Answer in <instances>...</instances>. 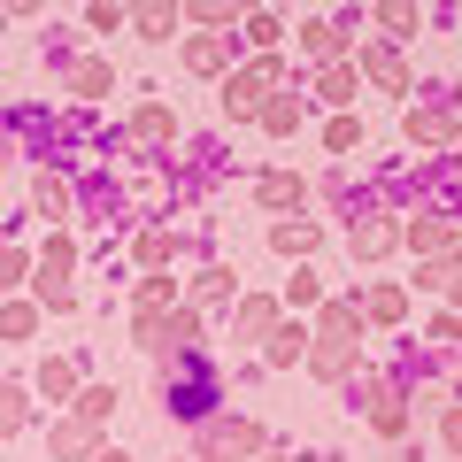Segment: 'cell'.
Returning <instances> with one entry per match:
<instances>
[{"instance_id": "cell-1", "label": "cell", "mask_w": 462, "mask_h": 462, "mask_svg": "<svg viewBox=\"0 0 462 462\" xmlns=\"http://www.w3.org/2000/svg\"><path fill=\"white\" fill-rule=\"evenodd\" d=\"M154 385H162L170 416L178 424H200V416L224 401V370H216L208 346H178V355H154Z\"/></svg>"}, {"instance_id": "cell-2", "label": "cell", "mask_w": 462, "mask_h": 462, "mask_svg": "<svg viewBox=\"0 0 462 462\" xmlns=\"http://www.w3.org/2000/svg\"><path fill=\"white\" fill-rule=\"evenodd\" d=\"M270 85H285V54H254V62H231L224 69V124H254L270 100Z\"/></svg>"}, {"instance_id": "cell-3", "label": "cell", "mask_w": 462, "mask_h": 462, "mask_svg": "<svg viewBox=\"0 0 462 462\" xmlns=\"http://www.w3.org/2000/svg\"><path fill=\"white\" fill-rule=\"evenodd\" d=\"M409 147L416 154H447L462 139V108H455V85H424V100H409Z\"/></svg>"}, {"instance_id": "cell-4", "label": "cell", "mask_w": 462, "mask_h": 462, "mask_svg": "<svg viewBox=\"0 0 462 462\" xmlns=\"http://www.w3.org/2000/svg\"><path fill=\"white\" fill-rule=\"evenodd\" d=\"M346 254H355V263H385V254H401V216L393 208H363L355 224H346Z\"/></svg>"}, {"instance_id": "cell-5", "label": "cell", "mask_w": 462, "mask_h": 462, "mask_svg": "<svg viewBox=\"0 0 462 462\" xmlns=\"http://www.w3.org/2000/svg\"><path fill=\"white\" fill-rule=\"evenodd\" d=\"M178 62L193 69V78H224V69L239 62V39H231V23H224V32H208V23H200V32H185V39H178Z\"/></svg>"}, {"instance_id": "cell-6", "label": "cell", "mask_w": 462, "mask_h": 462, "mask_svg": "<svg viewBox=\"0 0 462 462\" xmlns=\"http://www.w3.org/2000/svg\"><path fill=\"white\" fill-rule=\"evenodd\" d=\"M300 370H309V378H324V385H339L346 370H363V339H346V331H316Z\"/></svg>"}, {"instance_id": "cell-7", "label": "cell", "mask_w": 462, "mask_h": 462, "mask_svg": "<svg viewBox=\"0 0 462 462\" xmlns=\"http://www.w3.org/2000/svg\"><path fill=\"white\" fill-rule=\"evenodd\" d=\"M200 447H224V455L254 462V455L270 447V431L254 424V416H200Z\"/></svg>"}, {"instance_id": "cell-8", "label": "cell", "mask_w": 462, "mask_h": 462, "mask_svg": "<svg viewBox=\"0 0 462 462\" xmlns=\"http://www.w3.org/2000/svg\"><path fill=\"white\" fill-rule=\"evenodd\" d=\"M355 62H363V78H370V85H385V93H409V54H401V39H393V32L363 39V54H355Z\"/></svg>"}, {"instance_id": "cell-9", "label": "cell", "mask_w": 462, "mask_h": 462, "mask_svg": "<svg viewBox=\"0 0 462 462\" xmlns=\"http://www.w3.org/2000/svg\"><path fill=\"white\" fill-rule=\"evenodd\" d=\"M401 247H409V254H455V216H447V208L401 216Z\"/></svg>"}, {"instance_id": "cell-10", "label": "cell", "mask_w": 462, "mask_h": 462, "mask_svg": "<svg viewBox=\"0 0 462 462\" xmlns=\"http://www.w3.org/2000/svg\"><path fill=\"white\" fill-rule=\"evenodd\" d=\"M47 455H54V462H93V455H100V424H85L78 409L54 416V424H47Z\"/></svg>"}, {"instance_id": "cell-11", "label": "cell", "mask_w": 462, "mask_h": 462, "mask_svg": "<svg viewBox=\"0 0 462 462\" xmlns=\"http://www.w3.org/2000/svg\"><path fill=\"white\" fill-rule=\"evenodd\" d=\"M263 239H270V254H293V263H309V254L324 247V224H316V216H293V208H285V216H270Z\"/></svg>"}, {"instance_id": "cell-12", "label": "cell", "mask_w": 462, "mask_h": 462, "mask_svg": "<svg viewBox=\"0 0 462 462\" xmlns=\"http://www.w3.org/2000/svg\"><path fill=\"white\" fill-rule=\"evenodd\" d=\"M316 100H324V108H355V93H363V62H355V54H331V62H316Z\"/></svg>"}, {"instance_id": "cell-13", "label": "cell", "mask_w": 462, "mask_h": 462, "mask_svg": "<svg viewBox=\"0 0 462 462\" xmlns=\"http://www.w3.org/2000/svg\"><path fill=\"white\" fill-rule=\"evenodd\" d=\"M278 316H285V300H270V293L231 300V339H270V331H278Z\"/></svg>"}, {"instance_id": "cell-14", "label": "cell", "mask_w": 462, "mask_h": 462, "mask_svg": "<svg viewBox=\"0 0 462 462\" xmlns=\"http://www.w3.org/2000/svg\"><path fill=\"white\" fill-rule=\"evenodd\" d=\"M270 139H293L300 124H309V93H285V85H270V100H263V116H254Z\"/></svg>"}, {"instance_id": "cell-15", "label": "cell", "mask_w": 462, "mask_h": 462, "mask_svg": "<svg viewBox=\"0 0 462 462\" xmlns=\"http://www.w3.org/2000/svg\"><path fill=\"white\" fill-rule=\"evenodd\" d=\"M309 339H316L309 324H293V316H278V331L263 339V363H270V370H300V363H309Z\"/></svg>"}, {"instance_id": "cell-16", "label": "cell", "mask_w": 462, "mask_h": 462, "mask_svg": "<svg viewBox=\"0 0 462 462\" xmlns=\"http://www.w3.org/2000/svg\"><path fill=\"white\" fill-rule=\"evenodd\" d=\"M85 370H93L85 355H54V363H39V385H32V393H39V401H78Z\"/></svg>"}, {"instance_id": "cell-17", "label": "cell", "mask_w": 462, "mask_h": 462, "mask_svg": "<svg viewBox=\"0 0 462 462\" xmlns=\"http://www.w3.org/2000/svg\"><path fill=\"white\" fill-rule=\"evenodd\" d=\"M178 23H185V0H132V32L139 39H178Z\"/></svg>"}, {"instance_id": "cell-18", "label": "cell", "mask_w": 462, "mask_h": 462, "mask_svg": "<svg viewBox=\"0 0 462 462\" xmlns=\"http://www.w3.org/2000/svg\"><path fill=\"white\" fill-rule=\"evenodd\" d=\"M185 300H193V309H231V300H239V270H231V263H208L193 285H185Z\"/></svg>"}, {"instance_id": "cell-19", "label": "cell", "mask_w": 462, "mask_h": 462, "mask_svg": "<svg viewBox=\"0 0 462 462\" xmlns=\"http://www.w3.org/2000/svg\"><path fill=\"white\" fill-rule=\"evenodd\" d=\"M363 316H370V331H393V324H409V293H401L393 278L363 285Z\"/></svg>"}, {"instance_id": "cell-20", "label": "cell", "mask_w": 462, "mask_h": 462, "mask_svg": "<svg viewBox=\"0 0 462 462\" xmlns=\"http://www.w3.org/2000/svg\"><path fill=\"white\" fill-rule=\"evenodd\" d=\"M254 200H263L270 216H285V208L309 200V178H293V170H263V178H254Z\"/></svg>"}, {"instance_id": "cell-21", "label": "cell", "mask_w": 462, "mask_h": 462, "mask_svg": "<svg viewBox=\"0 0 462 462\" xmlns=\"http://www.w3.org/2000/svg\"><path fill=\"white\" fill-rule=\"evenodd\" d=\"M62 85L78 100H100V93H116V69H108V54H78V62L62 69Z\"/></svg>"}, {"instance_id": "cell-22", "label": "cell", "mask_w": 462, "mask_h": 462, "mask_svg": "<svg viewBox=\"0 0 462 462\" xmlns=\"http://www.w3.org/2000/svg\"><path fill=\"white\" fill-rule=\"evenodd\" d=\"M132 139L139 147H178V116H170L162 100H139L132 108Z\"/></svg>"}, {"instance_id": "cell-23", "label": "cell", "mask_w": 462, "mask_h": 462, "mask_svg": "<svg viewBox=\"0 0 462 462\" xmlns=\"http://www.w3.org/2000/svg\"><path fill=\"white\" fill-rule=\"evenodd\" d=\"M370 431H378V439H409V393H401V385H385V393L370 401Z\"/></svg>"}, {"instance_id": "cell-24", "label": "cell", "mask_w": 462, "mask_h": 462, "mask_svg": "<svg viewBox=\"0 0 462 462\" xmlns=\"http://www.w3.org/2000/svg\"><path fill=\"white\" fill-rule=\"evenodd\" d=\"M32 300L47 316H69L78 309V285H69V270H32Z\"/></svg>"}, {"instance_id": "cell-25", "label": "cell", "mask_w": 462, "mask_h": 462, "mask_svg": "<svg viewBox=\"0 0 462 462\" xmlns=\"http://www.w3.org/2000/svg\"><path fill=\"white\" fill-rule=\"evenodd\" d=\"M32 208L47 216V224H69V178L62 170H39L32 178Z\"/></svg>"}, {"instance_id": "cell-26", "label": "cell", "mask_w": 462, "mask_h": 462, "mask_svg": "<svg viewBox=\"0 0 462 462\" xmlns=\"http://www.w3.org/2000/svg\"><path fill=\"white\" fill-rule=\"evenodd\" d=\"M32 385H23V378H8V385H0V439H16V431H32Z\"/></svg>"}, {"instance_id": "cell-27", "label": "cell", "mask_w": 462, "mask_h": 462, "mask_svg": "<svg viewBox=\"0 0 462 462\" xmlns=\"http://www.w3.org/2000/svg\"><path fill=\"white\" fill-rule=\"evenodd\" d=\"M316 331H346V339H370L363 300H316Z\"/></svg>"}, {"instance_id": "cell-28", "label": "cell", "mask_w": 462, "mask_h": 462, "mask_svg": "<svg viewBox=\"0 0 462 462\" xmlns=\"http://www.w3.org/2000/svg\"><path fill=\"white\" fill-rule=\"evenodd\" d=\"M300 54H309V62H331V54H346L339 16H316V23H300Z\"/></svg>"}, {"instance_id": "cell-29", "label": "cell", "mask_w": 462, "mask_h": 462, "mask_svg": "<svg viewBox=\"0 0 462 462\" xmlns=\"http://www.w3.org/2000/svg\"><path fill=\"white\" fill-rule=\"evenodd\" d=\"M324 154H339V162H346V154H363V116H355V108H339L324 124Z\"/></svg>"}, {"instance_id": "cell-30", "label": "cell", "mask_w": 462, "mask_h": 462, "mask_svg": "<svg viewBox=\"0 0 462 462\" xmlns=\"http://www.w3.org/2000/svg\"><path fill=\"white\" fill-rule=\"evenodd\" d=\"M378 32L416 39V32H424V0H378Z\"/></svg>"}, {"instance_id": "cell-31", "label": "cell", "mask_w": 462, "mask_h": 462, "mask_svg": "<svg viewBox=\"0 0 462 462\" xmlns=\"http://www.w3.org/2000/svg\"><path fill=\"white\" fill-rule=\"evenodd\" d=\"M239 32H247V47H254V54H270V47H285V23H278V16H270L263 0H254L247 16H239Z\"/></svg>"}, {"instance_id": "cell-32", "label": "cell", "mask_w": 462, "mask_h": 462, "mask_svg": "<svg viewBox=\"0 0 462 462\" xmlns=\"http://www.w3.org/2000/svg\"><path fill=\"white\" fill-rule=\"evenodd\" d=\"M254 0H185V23H208V32H224V23H239Z\"/></svg>"}, {"instance_id": "cell-33", "label": "cell", "mask_w": 462, "mask_h": 462, "mask_svg": "<svg viewBox=\"0 0 462 462\" xmlns=\"http://www.w3.org/2000/svg\"><path fill=\"white\" fill-rule=\"evenodd\" d=\"M32 331H39V300H0V339L23 346Z\"/></svg>"}, {"instance_id": "cell-34", "label": "cell", "mask_w": 462, "mask_h": 462, "mask_svg": "<svg viewBox=\"0 0 462 462\" xmlns=\"http://www.w3.org/2000/svg\"><path fill=\"white\" fill-rule=\"evenodd\" d=\"M69 409H78L85 424H108V416H116V385H108V378H100V385L85 378V385H78V401H69Z\"/></svg>"}, {"instance_id": "cell-35", "label": "cell", "mask_w": 462, "mask_h": 462, "mask_svg": "<svg viewBox=\"0 0 462 462\" xmlns=\"http://www.w3.org/2000/svg\"><path fill=\"white\" fill-rule=\"evenodd\" d=\"M32 270H39V254L8 239V247H0V293H16V285H32Z\"/></svg>"}, {"instance_id": "cell-36", "label": "cell", "mask_w": 462, "mask_h": 462, "mask_svg": "<svg viewBox=\"0 0 462 462\" xmlns=\"http://www.w3.org/2000/svg\"><path fill=\"white\" fill-rule=\"evenodd\" d=\"M170 300H178V278H170V270H147L139 293H132V309H170Z\"/></svg>"}, {"instance_id": "cell-37", "label": "cell", "mask_w": 462, "mask_h": 462, "mask_svg": "<svg viewBox=\"0 0 462 462\" xmlns=\"http://www.w3.org/2000/svg\"><path fill=\"white\" fill-rule=\"evenodd\" d=\"M39 270H78V239L69 231H47L39 239Z\"/></svg>"}, {"instance_id": "cell-38", "label": "cell", "mask_w": 462, "mask_h": 462, "mask_svg": "<svg viewBox=\"0 0 462 462\" xmlns=\"http://www.w3.org/2000/svg\"><path fill=\"white\" fill-rule=\"evenodd\" d=\"M316 300H324V278H316V270L300 263L293 278H285V309H316Z\"/></svg>"}, {"instance_id": "cell-39", "label": "cell", "mask_w": 462, "mask_h": 462, "mask_svg": "<svg viewBox=\"0 0 462 462\" xmlns=\"http://www.w3.org/2000/svg\"><path fill=\"white\" fill-rule=\"evenodd\" d=\"M424 339L439 346V355H455V346H462V316H455V309H447V316H431V331H424Z\"/></svg>"}, {"instance_id": "cell-40", "label": "cell", "mask_w": 462, "mask_h": 462, "mask_svg": "<svg viewBox=\"0 0 462 462\" xmlns=\"http://www.w3.org/2000/svg\"><path fill=\"white\" fill-rule=\"evenodd\" d=\"M439 439H447V455H462V401L439 416Z\"/></svg>"}, {"instance_id": "cell-41", "label": "cell", "mask_w": 462, "mask_h": 462, "mask_svg": "<svg viewBox=\"0 0 462 462\" xmlns=\"http://www.w3.org/2000/svg\"><path fill=\"white\" fill-rule=\"evenodd\" d=\"M447 309L462 316V270H455V278H447Z\"/></svg>"}, {"instance_id": "cell-42", "label": "cell", "mask_w": 462, "mask_h": 462, "mask_svg": "<svg viewBox=\"0 0 462 462\" xmlns=\"http://www.w3.org/2000/svg\"><path fill=\"white\" fill-rule=\"evenodd\" d=\"M193 462H239V455H224V447H200V455Z\"/></svg>"}, {"instance_id": "cell-43", "label": "cell", "mask_w": 462, "mask_h": 462, "mask_svg": "<svg viewBox=\"0 0 462 462\" xmlns=\"http://www.w3.org/2000/svg\"><path fill=\"white\" fill-rule=\"evenodd\" d=\"M93 462H132V455H124V447H100V455Z\"/></svg>"}, {"instance_id": "cell-44", "label": "cell", "mask_w": 462, "mask_h": 462, "mask_svg": "<svg viewBox=\"0 0 462 462\" xmlns=\"http://www.w3.org/2000/svg\"><path fill=\"white\" fill-rule=\"evenodd\" d=\"M254 462H285V455H278V447H263V455H254Z\"/></svg>"}, {"instance_id": "cell-45", "label": "cell", "mask_w": 462, "mask_h": 462, "mask_svg": "<svg viewBox=\"0 0 462 462\" xmlns=\"http://www.w3.org/2000/svg\"><path fill=\"white\" fill-rule=\"evenodd\" d=\"M0 23H8V0H0Z\"/></svg>"}]
</instances>
